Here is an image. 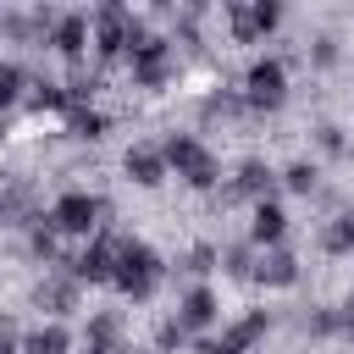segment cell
Here are the masks:
<instances>
[{"label":"cell","instance_id":"obj_16","mask_svg":"<svg viewBox=\"0 0 354 354\" xmlns=\"http://www.w3.org/2000/svg\"><path fill=\"white\" fill-rule=\"evenodd\" d=\"M166 177H171V171H166V155H160V144H155V138H133V144L122 149V183H133V188L155 194Z\"/></svg>","mask_w":354,"mask_h":354},{"label":"cell","instance_id":"obj_33","mask_svg":"<svg viewBox=\"0 0 354 354\" xmlns=\"http://www.w3.org/2000/svg\"><path fill=\"white\" fill-rule=\"evenodd\" d=\"M188 354H232V348H227V343L210 332V337H194V348H188Z\"/></svg>","mask_w":354,"mask_h":354},{"label":"cell","instance_id":"obj_31","mask_svg":"<svg viewBox=\"0 0 354 354\" xmlns=\"http://www.w3.org/2000/svg\"><path fill=\"white\" fill-rule=\"evenodd\" d=\"M337 343H348V348H354V288L337 299Z\"/></svg>","mask_w":354,"mask_h":354},{"label":"cell","instance_id":"obj_2","mask_svg":"<svg viewBox=\"0 0 354 354\" xmlns=\"http://www.w3.org/2000/svg\"><path fill=\"white\" fill-rule=\"evenodd\" d=\"M160 288H166V254H160L149 238H138V232L127 227V238H122V249H116L111 293H116L122 304H149Z\"/></svg>","mask_w":354,"mask_h":354},{"label":"cell","instance_id":"obj_18","mask_svg":"<svg viewBox=\"0 0 354 354\" xmlns=\"http://www.w3.org/2000/svg\"><path fill=\"white\" fill-rule=\"evenodd\" d=\"M111 127H116V116H111L105 105H72V111L61 116V133H66L72 144H83V149L105 144V138H111Z\"/></svg>","mask_w":354,"mask_h":354},{"label":"cell","instance_id":"obj_34","mask_svg":"<svg viewBox=\"0 0 354 354\" xmlns=\"http://www.w3.org/2000/svg\"><path fill=\"white\" fill-rule=\"evenodd\" d=\"M127 354H149V348H127Z\"/></svg>","mask_w":354,"mask_h":354},{"label":"cell","instance_id":"obj_22","mask_svg":"<svg viewBox=\"0 0 354 354\" xmlns=\"http://www.w3.org/2000/svg\"><path fill=\"white\" fill-rule=\"evenodd\" d=\"M315 249H321L326 260H354V199L315 227Z\"/></svg>","mask_w":354,"mask_h":354},{"label":"cell","instance_id":"obj_1","mask_svg":"<svg viewBox=\"0 0 354 354\" xmlns=\"http://www.w3.org/2000/svg\"><path fill=\"white\" fill-rule=\"evenodd\" d=\"M155 144H160V155H166V171H171L188 194H205V199H210V194L221 188V177H227V171H221V155H216L194 127H166Z\"/></svg>","mask_w":354,"mask_h":354},{"label":"cell","instance_id":"obj_14","mask_svg":"<svg viewBox=\"0 0 354 354\" xmlns=\"http://www.w3.org/2000/svg\"><path fill=\"white\" fill-rule=\"evenodd\" d=\"M304 282V260L293 243H277V249H254V277L249 288H266V293H293Z\"/></svg>","mask_w":354,"mask_h":354},{"label":"cell","instance_id":"obj_3","mask_svg":"<svg viewBox=\"0 0 354 354\" xmlns=\"http://www.w3.org/2000/svg\"><path fill=\"white\" fill-rule=\"evenodd\" d=\"M144 28H149V17H144V11H133V6H122V0L94 6V11H88V55H94V66H100V72L122 66Z\"/></svg>","mask_w":354,"mask_h":354},{"label":"cell","instance_id":"obj_20","mask_svg":"<svg viewBox=\"0 0 354 354\" xmlns=\"http://www.w3.org/2000/svg\"><path fill=\"white\" fill-rule=\"evenodd\" d=\"M166 277H177V288L210 282L216 277V238H194L188 249H177V260H166Z\"/></svg>","mask_w":354,"mask_h":354},{"label":"cell","instance_id":"obj_26","mask_svg":"<svg viewBox=\"0 0 354 354\" xmlns=\"http://www.w3.org/2000/svg\"><path fill=\"white\" fill-rule=\"evenodd\" d=\"M299 61H304L310 72H337V66H343V39H337L332 28H315V33L299 44Z\"/></svg>","mask_w":354,"mask_h":354},{"label":"cell","instance_id":"obj_21","mask_svg":"<svg viewBox=\"0 0 354 354\" xmlns=\"http://www.w3.org/2000/svg\"><path fill=\"white\" fill-rule=\"evenodd\" d=\"M310 160H315V166H321V160H332V166L354 160V138H348V127L332 122V116L310 122Z\"/></svg>","mask_w":354,"mask_h":354},{"label":"cell","instance_id":"obj_6","mask_svg":"<svg viewBox=\"0 0 354 354\" xmlns=\"http://www.w3.org/2000/svg\"><path fill=\"white\" fill-rule=\"evenodd\" d=\"M127 83L133 88H144V94H166L177 77H183V66H177V50H171V39L166 33H155V28H144L138 33V44L127 50Z\"/></svg>","mask_w":354,"mask_h":354},{"label":"cell","instance_id":"obj_9","mask_svg":"<svg viewBox=\"0 0 354 354\" xmlns=\"http://www.w3.org/2000/svg\"><path fill=\"white\" fill-rule=\"evenodd\" d=\"M72 260V254H66ZM28 310H39V321H72L83 315V282L66 266H50L33 288H28Z\"/></svg>","mask_w":354,"mask_h":354},{"label":"cell","instance_id":"obj_28","mask_svg":"<svg viewBox=\"0 0 354 354\" xmlns=\"http://www.w3.org/2000/svg\"><path fill=\"white\" fill-rule=\"evenodd\" d=\"M321 183H326V177H321V166H315L310 155H293V160H282V166H277V188H282V194H299V199H310Z\"/></svg>","mask_w":354,"mask_h":354},{"label":"cell","instance_id":"obj_19","mask_svg":"<svg viewBox=\"0 0 354 354\" xmlns=\"http://www.w3.org/2000/svg\"><path fill=\"white\" fill-rule=\"evenodd\" d=\"M288 232H293V216L282 210V199H266V205H249V243L254 249H277V243H288Z\"/></svg>","mask_w":354,"mask_h":354},{"label":"cell","instance_id":"obj_7","mask_svg":"<svg viewBox=\"0 0 354 354\" xmlns=\"http://www.w3.org/2000/svg\"><path fill=\"white\" fill-rule=\"evenodd\" d=\"M288 22V6L282 0H227L221 6V28L232 44H271Z\"/></svg>","mask_w":354,"mask_h":354},{"label":"cell","instance_id":"obj_17","mask_svg":"<svg viewBox=\"0 0 354 354\" xmlns=\"http://www.w3.org/2000/svg\"><path fill=\"white\" fill-rule=\"evenodd\" d=\"M44 50H50V55H61L66 66L88 61V11H61V17H55V28H50V39H44Z\"/></svg>","mask_w":354,"mask_h":354},{"label":"cell","instance_id":"obj_24","mask_svg":"<svg viewBox=\"0 0 354 354\" xmlns=\"http://www.w3.org/2000/svg\"><path fill=\"white\" fill-rule=\"evenodd\" d=\"M22 111H28V116H66V111H72V100H66V88H61V77H50V72H33Z\"/></svg>","mask_w":354,"mask_h":354},{"label":"cell","instance_id":"obj_29","mask_svg":"<svg viewBox=\"0 0 354 354\" xmlns=\"http://www.w3.org/2000/svg\"><path fill=\"white\" fill-rule=\"evenodd\" d=\"M216 271H221L227 282H249V277H254V243H249V238L216 243Z\"/></svg>","mask_w":354,"mask_h":354},{"label":"cell","instance_id":"obj_12","mask_svg":"<svg viewBox=\"0 0 354 354\" xmlns=\"http://www.w3.org/2000/svg\"><path fill=\"white\" fill-rule=\"evenodd\" d=\"M227 194H232V205H266V199H277L282 188H277V166L266 160V155H243L232 171H227V183H221Z\"/></svg>","mask_w":354,"mask_h":354},{"label":"cell","instance_id":"obj_15","mask_svg":"<svg viewBox=\"0 0 354 354\" xmlns=\"http://www.w3.org/2000/svg\"><path fill=\"white\" fill-rule=\"evenodd\" d=\"M271 332H277V310H271V304H243L232 321H221V332H216V337H221L232 354H254Z\"/></svg>","mask_w":354,"mask_h":354},{"label":"cell","instance_id":"obj_8","mask_svg":"<svg viewBox=\"0 0 354 354\" xmlns=\"http://www.w3.org/2000/svg\"><path fill=\"white\" fill-rule=\"evenodd\" d=\"M122 238H127V227L122 221H111V227H100L83 249H72V260H66V271L83 282V293L88 288H111V277H116V249H122Z\"/></svg>","mask_w":354,"mask_h":354},{"label":"cell","instance_id":"obj_11","mask_svg":"<svg viewBox=\"0 0 354 354\" xmlns=\"http://www.w3.org/2000/svg\"><path fill=\"white\" fill-rule=\"evenodd\" d=\"M55 17H61V6H28V11L22 6H0V39L11 50H44Z\"/></svg>","mask_w":354,"mask_h":354},{"label":"cell","instance_id":"obj_27","mask_svg":"<svg viewBox=\"0 0 354 354\" xmlns=\"http://www.w3.org/2000/svg\"><path fill=\"white\" fill-rule=\"evenodd\" d=\"M61 88H66L72 105H100V94H105V72H100L94 61H77V66L61 72Z\"/></svg>","mask_w":354,"mask_h":354},{"label":"cell","instance_id":"obj_32","mask_svg":"<svg viewBox=\"0 0 354 354\" xmlns=\"http://www.w3.org/2000/svg\"><path fill=\"white\" fill-rule=\"evenodd\" d=\"M0 354H22V321L0 315Z\"/></svg>","mask_w":354,"mask_h":354},{"label":"cell","instance_id":"obj_30","mask_svg":"<svg viewBox=\"0 0 354 354\" xmlns=\"http://www.w3.org/2000/svg\"><path fill=\"white\" fill-rule=\"evenodd\" d=\"M188 348H194V337L177 326V315H160L149 332V354H188Z\"/></svg>","mask_w":354,"mask_h":354},{"label":"cell","instance_id":"obj_5","mask_svg":"<svg viewBox=\"0 0 354 354\" xmlns=\"http://www.w3.org/2000/svg\"><path fill=\"white\" fill-rule=\"evenodd\" d=\"M238 94H243L249 116H254V122H266V116L288 111V100H293V72L266 50V55H254V61L238 72Z\"/></svg>","mask_w":354,"mask_h":354},{"label":"cell","instance_id":"obj_13","mask_svg":"<svg viewBox=\"0 0 354 354\" xmlns=\"http://www.w3.org/2000/svg\"><path fill=\"white\" fill-rule=\"evenodd\" d=\"M171 315H177V326H183L188 337H210V332L221 326V293H216L210 282H188V288H177Z\"/></svg>","mask_w":354,"mask_h":354},{"label":"cell","instance_id":"obj_4","mask_svg":"<svg viewBox=\"0 0 354 354\" xmlns=\"http://www.w3.org/2000/svg\"><path fill=\"white\" fill-rule=\"evenodd\" d=\"M44 216H50V227H55L61 238L88 243L100 227H111V221H116V199H111V194H100V188H61V194L44 205Z\"/></svg>","mask_w":354,"mask_h":354},{"label":"cell","instance_id":"obj_23","mask_svg":"<svg viewBox=\"0 0 354 354\" xmlns=\"http://www.w3.org/2000/svg\"><path fill=\"white\" fill-rule=\"evenodd\" d=\"M22 354H77V332L66 321H33L22 326Z\"/></svg>","mask_w":354,"mask_h":354},{"label":"cell","instance_id":"obj_25","mask_svg":"<svg viewBox=\"0 0 354 354\" xmlns=\"http://www.w3.org/2000/svg\"><path fill=\"white\" fill-rule=\"evenodd\" d=\"M28 83H33V66L22 55H0V111L17 116L22 100H28Z\"/></svg>","mask_w":354,"mask_h":354},{"label":"cell","instance_id":"obj_10","mask_svg":"<svg viewBox=\"0 0 354 354\" xmlns=\"http://www.w3.org/2000/svg\"><path fill=\"white\" fill-rule=\"evenodd\" d=\"M243 122H254V116H249V105H243L238 83L216 77L210 88H199V94H194V133H210V127H243Z\"/></svg>","mask_w":354,"mask_h":354}]
</instances>
